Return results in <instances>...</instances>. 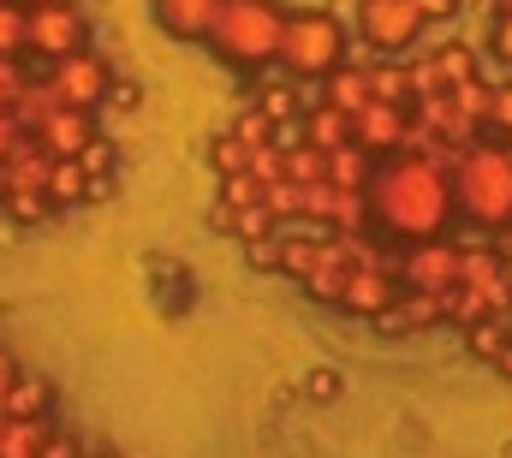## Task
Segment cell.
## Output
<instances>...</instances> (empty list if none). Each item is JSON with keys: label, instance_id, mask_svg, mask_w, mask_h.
<instances>
[{"label": "cell", "instance_id": "1", "mask_svg": "<svg viewBox=\"0 0 512 458\" xmlns=\"http://www.w3.org/2000/svg\"><path fill=\"white\" fill-rule=\"evenodd\" d=\"M459 197H453V155H382L376 179H370V215L387 238L399 244H423L441 238L453 221Z\"/></svg>", "mask_w": 512, "mask_h": 458}, {"label": "cell", "instance_id": "2", "mask_svg": "<svg viewBox=\"0 0 512 458\" xmlns=\"http://www.w3.org/2000/svg\"><path fill=\"white\" fill-rule=\"evenodd\" d=\"M453 197L465 221L489 232L512 227V155L501 137H477L453 155Z\"/></svg>", "mask_w": 512, "mask_h": 458}, {"label": "cell", "instance_id": "3", "mask_svg": "<svg viewBox=\"0 0 512 458\" xmlns=\"http://www.w3.org/2000/svg\"><path fill=\"white\" fill-rule=\"evenodd\" d=\"M286 6L274 0H221V18L209 30V42L221 48V60L233 66H274L280 60V42H286Z\"/></svg>", "mask_w": 512, "mask_h": 458}, {"label": "cell", "instance_id": "4", "mask_svg": "<svg viewBox=\"0 0 512 458\" xmlns=\"http://www.w3.org/2000/svg\"><path fill=\"white\" fill-rule=\"evenodd\" d=\"M280 66L292 78H328L334 66H346V30L328 12H292L286 18V42H280Z\"/></svg>", "mask_w": 512, "mask_h": 458}, {"label": "cell", "instance_id": "5", "mask_svg": "<svg viewBox=\"0 0 512 458\" xmlns=\"http://www.w3.org/2000/svg\"><path fill=\"white\" fill-rule=\"evenodd\" d=\"M30 6V54L36 60H66L84 48V12L72 0H24Z\"/></svg>", "mask_w": 512, "mask_h": 458}, {"label": "cell", "instance_id": "6", "mask_svg": "<svg viewBox=\"0 0 512 458\" xmlns=\"http://www.w3.org/2000/svg\"><path fill=\"white\" fill-rule=\"evenodd\" d=\"M42 78L54 84V96H60L66 108H96V102L114 90L108 60H102V54H90V48H78V54H66V60H48V72H42Z\"/></svg>", "mask_w": 512, "mask_h": 458}, {"label": "cell", "instance_id": "7", "mask_svg": "<svg viewBox=\"0 0 512 458\" xmlns=\"http://www.w3.org/2000/svg\"><path fill=\"white\" fill-rule=\"evenodd\" d=\"M358 24H364V42L370 48H382V54H399V48H411L417 36H423V6L417 0H364V12H358Z\"/></svg>", "mask_w": 512, "mask_h": 458}, {"label": "cell", "instance_id": "8", "mask_svg": "<svg viewBox=\"0 0 512 458\" xmlns=\"http://www.w3.org/2000/svg\"><path fill=\"white\" fill-rule=\"evenodd\" d=\"M399 286H423V292H453L459 286V244L447 238H423L399 256Z\"/></svg>", "mask_w": 512, "mask_h": 458}, {"label": "cell", "instance_id": "9", "mask_svg": "<svg viewBox=\"0 0 512 458\" xmlns=\"http://www.w3.org/2000/svg\"><path fill=\"white\" fill-rule=\"evenodd\" d=\"M435 322H447V292H423V286H399L393 310L376 316L382 334H423V328H435Z\"/></svg>", "mask_w": 512, "mask_h": 458}, {"label": "cell", "instance_id": "10", "mask_svg": "<svg viewBox=\"0 0 512 458\" xmlns=\"http://www.w3.org/2000/svg\"><path fill=\"white\" fill-rule=\"evenodd\" d=\"M405 131H411V108H393V102H370L352 114V143H364L376 155H399Z\"/></svg>", "mask_w": 512, "mask_h": 458}, {"label": "cell", "instance_id": "11", "mask_svg": "<svg viewBox=\"0 0 512 458\" xmlns=\"http://www.w3.org/2000/svg\"><path fill=\"white\" fill-rule=\"evenodd\" d=\"M30 137H36L48 155H84V149L96 143V119H90V108H66V102H60Z\"/></svg>", "mask_w": 512, "mask_h": 458}, {"label": "cell", "instance_id": "12", "mask_svg": "<svg viewBox=\"0 0 512 458\" xmlns=\"http://www.w3.org/2000/svg\"><path fill=\"white\" fill-rule=\"evenodd\" d=\"M393 298H399V274H393V268H352V274H346V298H340V310L376 322L382 310H393Z\"/></svg>", "mask_w": 512, "mask_h": 458}, {"label": "cell", "instance_id": "13", "mask_svg": "<svg viewBox=\"0 0 512 458\" xmlns=\"http://www.w3.org/2000/svg\"><path fill=\"white\" fill-rule=\"evenodd\" d=\"M221 18V0H155V24L167 36H185V42H203Z\"/></svg>", "mask_w": 512, "mask_h": 458}, {"label": "cell", "instance_id": "14", "mask_svg": "<svg viewBox=\"0 0 512 458\" xmlns=\"http://www.w3.org/2000/svg\"><path fill=\"white\" fill-rule=\"evenodd\" d=\"M322 102L340 108V114L370 108V102H376V90H370V66H334V72L322 78Z\"/></svg>", "mask_w": 512, "mask_h": 458}, {"label": "cell", "instance_id": "15", "mask_svg": "<svg viewBox=\"0 0 512 458\" xmlns=\"http://www.w3.org/2000/svg\"><path fill=\"white\" fill-rule=\"evenodd\" d=\"M376 149H364V143H340V149H328V179L340 185V191H370V179H376Z\"/></svg>", "mask_w": 512, "mask_h": 458}, {"label": "cell", "instance_id": "16", "mask_svg": "<svg viewBox=\"0 0 512 458\" xmlns=\"http://www.w3.org/2000/svg\"><path fill=\"white\" fill-rule=\"evenodd\" d=\"M54 435L48 417H0V458H42Z\"/></svg>", "mask_w": 512, "mask_h": 458}, {"label": "cell", "instance_id": "17", "mask_svg": "<svg viewBox=\"0 0 512 458\" xmlns=\"http://www.w3.org/2000/svg\"><path fill=\"white\" fill-rule=\"evenodd\" d=\"M48 197H54L60 209H72V203H90V197H96V179L84 173V161H78V155H60V161H54V173H48Z\"/></svg>", "mask_w": 512, "mask_h": 458}, {"label": "cell", "instance_id": "18", "mask_svg": "<svg viewBox=\"0 0 512 458\" xmlns=\"http://www.w3.org/2000/svg\"><path fill=\"white\" fill-rule=\"evenodd\" d=\"M48 405H54V393H48L30 369L0 393V417H48Z\"/></svg>", "mask_w": 512, "mask_h": 458}, {"label": "cell", "instance_id": "19", "mask_svg": "<svg viewBox=\"0 0 512 458\" xmlns=\"http://www.w3.org/2000/svg\"><path fill=\"white\" fill-rule=\"evenodd\" d=\"M304 143H316V149H340V143H352V114H340V108H310L304 114Z\"/></svg>", "mask_w": 512, "mask_h": 458}, {"label": "cell", "instance_id": "20", "mask_svg": "<svg viewBox=\"0 0 512 458\" xmlns=\"http://www.w3.org/2000/svg\"><path fill=\"white\" fill-rule=\"evenodd\" d=\"M370 90H376V102L411 108V102H417V72H411V66H376V60H370Z\"/></svg>", "mask_w": 512, "mask_h": 458}, {"label": "cell", "instance_id": "21", "mask_svg": "<svg viewBox=\"0 0 512 458\" xmlns=\"http://www.w3.org/2000/svg\"><path fill=\"white\" fill-rule=\"evenodd\" d=\"M54 108H60V96H54V84H48V78H30V84H24V96L12 102V114L24 119V131H36Z\"/></svg>", "mask_w": 512, "mask_h": 458}, {"label": "cell", "instance_id": "22", "mask_svg": "<svg viewBox=\"0 0 512 458\" xmlns=\"http://www.w3.org/2000/svg\"><path fill=\"white\" fill-rule=\"evenodd\" d=\"M0 209H6L12 221H24V227H42V221H54V215H60V203H54L48 191H12Z\"/></svg>", "mask_w": 512, "mask_h": 458}, {"label": "cell", "instance_id": "23", "mask_svg": "<svg viewBox=\"0 0 512 458\" xmlns=\"http://www.w3.org/2000/svg\"><path fill=\"white\" fill-rule=\"evenodd\" d=\"M262 179L256 173H221V197H215V209H256L262 203Z\"/></svg>", "mask_w": 512, "mask_h": 458}, {"label": "cell", "instance_id": "24", "mask_svg": "<svg viewBox=\"0 0 512 458\" xmlns=\"http://www.w3.org/2000/svg\"><path fill=\"white\" fill-rule=\"evenodd\" d=\"M30 48V6L0 0V54H24Z\"/></svg>", "mask_w": 512, "mask_h": 458}, {"label": "cell", "instance_id": "25", "mask_svg": "<svg viewBox=\"0 0 512 458\" xmlns=\"http://www.w3.org/2000/svg\"><path fill=\"white\" fill-rule=\"evenodd\" d=\"M215 227H227V232H239L245 244H256V238H268V227H274V215L256 203V209H215Z\"/></svg>", "mask_w": 512, "mask_h": 458}, {"label": "cell", "instance_id": "26", "mask_svg": "<svg viewBox=\"0 0 512 458\" xmlns=\"http://www.w3.org/2000/svg\"><path fill=\"white\" fill-rule=\"evenodd\" d=\"M286 179H298V185L328 179V149H316V143H292V149H286Z\"/></svg>", "mask_w": 512, "mask_h": 458}, {"label": "cell", "instance_id": "27", "mask_svg": "<svg viewBox=\"0 0 512 458\" xmlns=\"http://www.w3.org/2000/svg\"><path fill=\"white\" fill-rule=\"evenodd\" d=\"M256 108L274 119V125L298 114V90H292V72H286V78H274V84H262V90H256Z\"/></svg>", "mask_w": 512, "mask_h": 458}, {"label": "cell", "instance_id": "28", "mask_svg": "<svg viewBox=\"0 0 512 458\" xmlns=\"http://www.w3.org/2000/svg\"><path fill=\"white\" fill-rule=\"evenodd\" d=\"M262 209H268L274 221H292V215H304V185H298V179H274V185L262 191Z\"/></svg>", "mask_w": 512, "mask_h": 458}, {"label": "cell", "instance_id": "29", "mask_svg": "<svg viewBox=\"0 0 512 458\" xmlns=\"http://www.w3.org/2000/svg\"><path fill=\"white\" fill-rule=\"evenodd\" d=\"M429 60H435V72H441V84H447V90L477 78V66H471V48H435Z\"/></svg>", "mask_w": 512, "mask_h": 458}, {"label": "cell", "instance_id": "30", "mask_svg": "<svg viewBox=\"0 0 512 458\" xmlns=\"http://www.w3.org/2000/svg\"><path fill=\"white\" fill-rule=\"evenodd\" d=\"M346 274H352V268H310L298 286H304L310 298H322V304H340V298H346Z\"/></svg>", "mask_w": 512, "mask_h": 458}, {"label": "cell", "instance_id": "31", "mask_svg": "<svg viewBox=\"0 0 512 458\" xmlns=\"http://www.w3.org/2000/svg\"><path fill=\"white\" fill-rule=\"evenodd\" d=\"M78 161H84V173L96 179V197H102V191H108V167H114V143H108V137H96Z\"/></svg>", "mask_w": 512, "mask_h": 458}, {"label": "cell", "instance_id": "32", "mask_svg": "<svg viewBox=\"0 0 512 458\" xmlns=\"http://www.w3.org/2000/svg\"><path fill=\"white\" fill-rule=\"evenodd\" d=\"M30 78H36V72H24V60H18V54H0V102H6V108L24 96V84H30Z\"/></svg>", "mask_w": 512, "mask_h": 458}, {"label": "cell", "instance_id": "33", "mask_svg": "<svg viewBox=\"0 0 512 458\" xmlns=\"http://www.w3.org/2000/svg\"><path fill=\"white\" fill-rule=\"evenodd\" d=\"M507 131H512V84H495V114H489L483 137H507Z\"/></svg>", "mask_w": 512, "mask_h": 458}, {"label": "cell", "instance_id": "34", "mask_svg": "<svg viewBox=\"0 0 512 458\" xmlns=\"http://www.w3.org/2000/svg\"><path fill=\"white\" fill-rule=\"evenodd\" d=\"M24 137H30V131H24V119H18L12 108H6V102H0V161H6V155L24 143Z\"/></svg>", "mask_w": 512, "mask_h": 458}, {"label": "cell", "instance_id": "35", "mask_svg": "<svg viewBox=\"0 0 512 458\" xmlns=\"http://www.w3.org/2000/svg\"><path fill=\"white\" fill-rule=\"evenodd\" d=\"M18 375H24V363H18V357H12V351H0V393H6V387H12V381H18Z\"/></svg>", "mask_w": 512, "mask_h": 458}, {"label": "cell", "instance_id": "36", "mask_svg": "<svg viewBox=\"0 0 512 458\" xmlns=\"http://www.w3.org/2000/svg\"><path fill=\"white\" fill-rule=\"evenodd\" d=\"M423 6V18H453L459 12V0H417Z\"/></svg>", "mask_w": 512, "mask_h": 458}, {"label": "cell", "instance_id": "37", "mask_svg": "<svg viewBox=\"0 0 512 458\" xmlns=\"http://www.w3.org/2000/svg\"><path fill=\"white\" fill-rule=\"evenodd\" d=\"M495 54H507L512 60V18H501V30H495Z\"/></svg>", "mask_w": 512, "mask_h": 458}, {"label": "cell", "instance_id": "38", "mask_svg": "<svg viewBox=\"0 0 512 458\" xmlns=\"http://www.w3.org/2000/svg\"><path fill=\"white\" fill-rule=\"evenodd\" d=\"M495 6H501V12H507V18H512V0H495Z\"/></svg>", "mask_w": 512, "mask_h": 458}, {"label": "cell", "instance_id": "39", "mask_svg": "<svg viewBox=\"0 0 512 458\" xmlns=\"http://www.w3.org/2000/svg\"><path fill=\"white\" fill-rule=\"evenodd\" d=\"M84 458H108V453H90V447H84Z\"/></svg>", "mask_w": 512, "mask_h": 458}, {"label": "cell", "instance_id": "40", "mask_svg": "<svg viewBox=\"0 0 512 458\" xmlns=\"http://www.w3.org/2000/svg\"><path fill=\"white\" fill-rule=\"evenodd\" d=\"M501 143H507V155H512V131H507V137H501Z\"/></svg>", "mask_w": 512, "mask_h": 458}]
</instances>
